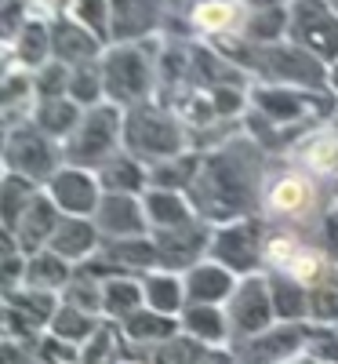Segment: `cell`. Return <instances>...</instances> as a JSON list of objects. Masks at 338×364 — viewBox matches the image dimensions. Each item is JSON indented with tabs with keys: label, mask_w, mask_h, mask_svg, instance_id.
<instances>
[{
	"label": "cell",
	"mask_w": 338,
	"mask_h": 364,
	"mask_svg": "<svg viewBox=\"0 0 338 364\" xmlns=\"http://www.w3.org/2000/svg\"><path fill=\"white\" fill-rule=\"evenodd\" d=\"M262 186L266 149L255 139H226L222 146L200 154V168L186 197L204 223L222 226L255 215V208L262 204Z\"/></svg>",
	"instance_id": "cell-1"
},
{
	"label": "cell",
	"mask_w": 338,
	"mask_h": 364,
	"mask_svg": "<svg viewBox=\"0 0 338 364\" xmlns=\"http://www.w3.org/2000/svg\"><path fill=\"white\" fill-rule=\"evenodd\" d=\"M99 63H102L106 102L120 109L149 102L153 87H157V63H160V48H153V37L128 41V44H106Z\"/></svg>",
	"instance_id": "cell-2"
},
{
	"label": "cell",
	"mask_w": 338,
	"mask_h": 364,
	"mask_svg": "<svg viewBox=\"0 0 338 364\" xmlns=\"http://www.w3.org/2000/svg\"><path fill=\"white\" fill-rule=\"evenodd\" d=\"M186 124L157 102H138L131 109H124V154L157 164L164 157H175L186 149Z\"/></svg>",
	"instance_id": "cell-3"
},
{
	"label": "cell",
	"mask_w": 338,
	"mask_h": 364,
	"mask_svg": "<svg viewBox=\"0 0 338 364\" xmlns=\"http://www.w3.org/2000/svg\"><path fill=\"white\" fill-rule=\"evenodd\" d=\"M120 149H124V109L113 102H99L84 109L80 124L62 142V161L99 171Z\"/></svg>",
	"instance_id": "cell-4"
},
{
	"label": "cell",
	"mask_w": 338,
	"mask_h": 364,
	"mask_svg": "<svg viewBox=\"0 0 338 364\" xmlns=\"http://www.w3.org/2000/svg\"><path fill=\"white\" fill-rule=\"evenodd\" d=\"M0 157H4V168L15 175H26L33 182H48L58 168H62V142H55L48 132H40L33 120L11 128L4 139H0Z\"/></svg>",
	"instance_id": "cell-5"
},
{
	"label": "cell",
	"mask_w": 338,
	"mask_h": 364,
	"mask_svg": "<svg viewBox=\"0 0 338 364\" xmlns=\"http://www.w3.org/2000/svg\"><path fill=\"white\" fill-rule=\"evenodd\" d=\"M288 41L324 66L338 63V11L331 0H288Z\"/></svg>",
	"instance_id": "cell-6"
},
{
	"label": "cell",
	"mask_w": 338,
	"mask_h": 364,
	"mask_svg": "<svg viewBox=\"0 0 338 364\" xmlns=\"http://www.w3.org/2000/svg\"><path fill=\"white\" fill-rule=\"evenodd\" d=\"M266 226L258 215H248V219H236V223H222L214 226V237H211V259L229 266L236 277H248V273H262L266 266Z\"/></svg>",
	"instance_id": "cell-7"
},
{
	"label": "cell",
	"mask_w": 338,
	"mask_h": 364,
	"mask_svg": "<svg viewBox=\"0 0 338 364\" xmlns=\"http://www.w3.org/2000/svg\"><path fill=\"white\" fill-rule=\"evenodd\" d=\"M317 175H310L302 164L291 161V168H284L280 175H266V186H262V208L269 211V219H305L310 211L317 208L320 186H317Z\"/></svg>",
	"instance_id": "cell-8"
},
{
	"label": "cell",
	"mask_w": 338,
	"mask_h": 364,
	"mask_svg": "<svg viewBox=\"0 0 338 364\" xmlns=\"http://www.w3.org/2000/svg\"><path fill=\"white\" fill-rule=\"evenodd\" d=\"M305 331H310V321H276L266 331L233 339L229 350L236 353L240 364H288V360L302 357Z\"/></svg>",
	"instance_id": "cell-9"
},
{
	"label": "cell",
	"mask_w": 338,
	"mask_h": 364,
	"mask_svg": "<svg viewBox=\"0 0 338 364\" xmlns=\"http://www.w3.org/2000/svg\"><path fill=\"white\" fill-rule=\"evenodd\" d=\"M226 317H229V331L233 339L255 336L276 324V310H273V295H269V277L266 273H248L240 277L229 302H226ZM229 339V343H233Z\"/></svg>",
	"instance_id": "cell-10"
},
{
	"label": "cell",
	"mask_w": 338,
	"mask_h": 364,
	"mask_svg": "<svg viewBox=\"0 0 338 364\" xmlns=\"http://www.w3.org/2000/svg\"><path fill=\"white\" fill-rule=\"evenodd\" d=\"M211 237H214V226L204 219H193L175 230H153V240H157V252H160V269L186 273L190 266L207 259Z\"/></svg>",
	"instance_id": "cell-11"
},
{
	"label": "cell",
	"mask_w": 338,
	"mask_h": 364,
	"mask_svg": "<svg viewBox=\"0 0 338 364\" xmlns=\"http://www.w3.org/2000/svg\"><path fill=\"white\" fill-rule=\"evenodd\" d=\"M48 197L58 204L62 215H95V208L102 200V182L99 171L91 168H77V164H62L51 178H48Z\"/></svg>",
	"instance_id": "cell-12"
},
{
	"label": "cell",
	"mask_w": 338,
	"mask_h": 364,
	"mask_svg": "<svg viewBox=\"0 0 338 364\" xmlns=\"http://www.w3.org/2000/svg\"><path fill=\"white\" fill-rule=\"evenodd\" d=\"M91 219H95L102 240L153 233L149 230V215H146V204L135 193H102V200H99V208H95V215H91Z\"/></svg>",
	"instance_id": "cell-13"
},
{
	"label": "cell",
	"mask_w": 338,
	"mask_h": 364,
	"mask_svg": "<svg viewBox=\"0 0 338 364\" xmlns=\"http://www.w3.org/2000/svg\"><path fill=\"white\" fill-rule=\"evenodd\" d=\"M113 8V44L149 41L160 29L168 0H109Z\"/></svg>",
	"instance_id": "cell-14"
},
{
	"label": "cell",
	"mask_w": 338,
	"mask_h": 364,
	"mask_svg": "<svg viewBox=\"0 0 338 364\" xmlns=\"http://www.w3.org/2000/svg\"><path fill=\"white\" fill-rule=\"evenodd\" d=\"M48 22H51V51H55L58 63L80 66V63H95V58H102L106 44L91 33L87 26H80L73 15H55Z\"/></svg>",
	"instance_id": "cell-15"
},
{
	"label": "cell",
	"mask_w": 338,
	"mask_h": 364,
	"mask_svg": "<svg viewBox=\"0 0 338 364\" xmlns=\"http://www.w3.org/2000/svg\"><path fill=\"white\" fill-rule=\"evenodd\" d=\"M182 281H186V302H214V306H226L240 277L229 266L214 262L207 255V259H200L197 266H190L186 273H182Z\"/></svg>",
	"instance_id": "cell-16"
},
{
	"label": "cell",
	"mask_w": 338,
	"mask_h": 364,
	"mask_svg": "<svg viewBox=\"0 0 338 364\" xmlns=\"http://www.w3.org/2000/svg\"><path fill=\"white\" fill-rule=\"evenodd\" d=\"M51 252H58L62 259H70L73 266L87 262L91 255H99L102 248V233L95 226V219L87 215H62V223H58L55 237H51Z\"/></svg>",
	"instance_id": "cell-17"
},
{
	"label": "cell",
	"mask_w": 338,
	"mask_h": 364,
	"mask_svg": "<svg viewBox=\"0 0 338 364\" xmlns=\"http://www.w3.org/2000/svg\"><path fill=\"white\" fill-rule=\"evenodd\" d=\"M58 223H62V211H58V204H55L48 193H40L33 204H29L26 215L18 219V226H15L18 248H22L26 255L48 248L51 237H55V230H58Z\"/></svg>",
	"instance_id": "cell-18"
},
{
	"label": "cell",
	"mask_w": 338,
	"mask_h": 364,
	"mask_svg": "<svg viewBox=\"0 0 338 364\" xmlns=\"http://www.w3.org/2000/svg\"><path fill=\"white\" fill-rule=\"evenodd\" d=\"M120 331H124V339H128V346H131L135 353H146L149 346H157V343H164V339L178 336L182 324H178V317H171V314H160V310L138 306L131 317L120 321Z\"/></svg>",
	"instance_id": "cell-19"
},
{
	"label": "cell",
	"mask_w": 338,
	"mask_h": 364,
	"mask_svg": "<svg viewBox=\"0 0 338 364\" xmlns=\"http://www.w3.org/2000/svg\"><path fill=\"white\" fill-rule=\"evenodd\" d=\"M178 324L186 336L200 339L204 346H229L233 339L226 306H214V302H186V310L178 314Z\"/></svg>",
	"instance_id": "cell-20"
},
{
	"label": "cell",
	"mask_w": 338,
	"mask_h": 364,
	"mask_svg": "<svg viewBox=\"0 0 338 364\" xmlns=\"http://www.w3.org/2000/svg\"><path fill=\"white\" fill-rule=\"evenodd\" d=\"M146 204V215H149V230H175V226H186L193 219H200L186 190H164V186H149L142 193Z\"/></svg>",
	"instance_id": "cell-21"
},
{
	"label": "cell",
	"mask_w": 338,
	"mask_h": 364,
	"mask_svg": "<svg viewBox=\"0 0 338 364\" xmlns=\"http://www.w3.org/2000/svg\"><path fill=\"white\" fill-rule=\"evenodd\" d=\"M269 295L276 321H310V284L291 277L288 269H269Z\"/></svg>",
	"instance_id": "cell-22"
},
{
	"label": "cell",
	"mask_w": 338,
	"mask_h": 364,
	"mask_svg": "<svg viewBox=\"0 0 338 364\" xmlns=\"http://www.w3.org/2000/svg\"><path fill=\"white\" fill-rule=\"evenodd\" d=\"M99 182H102V193H135V197H142L149 190V164L120 149L116 157H109L99 168Z\"/></svg>",
	"instance_id": "cell-23"
},
{
	"label": "cell",
	"mask_w": 338,
	"mask_h": 364,
	"mask_svg": "<svg viewBox=\"0 0 338 364\" xmlns=\"http://www.w3.org/2000/svg\"><path fill=\"white\" fill-rule=\"evenodd\" d=\"M142 295H146L149 310H160V314H171V317H178L186 310V281H182V273H175V269L142 273Z\"/></svg>",
	"instance_id": "cell-24"
},
{
	"label": "cell",
	"mask_w": 338,
	"mask_h": 364,
	"mask_svg": "<svg viewBox=\"0 0 338 364\" xmlns=\"http://www.w3.org/2000/svg\"><path fill=\"white\" fill-rule=\"evenodd\" d=\"M73 262L62 259L58 252L51 248H40L33 255H26V288H37V291H55V295H62V288L70 284L73 277Z\"/></svg>",
	"instance_id": "cell-25"
},
{
	"label": "cell",
	"mask_w": 338,
	"mask_h": 364,
	"mask_svg": "<svg viewBox=\"0 0 338 364\" xmlns=\"http://www.w3.org/2000/svg\"><path fill=\"white\" fill-rule=\"evenodd\" d=\"M80 117H84L80 102H73L70 95H55V99H37L29 120H33L40 132H48L55 142H66L73 135V128L80 124Z\"/></svg>",
	"instance_id": "cell-26"
},
{
	"label": "cell",
	"mask_w": 338,
	"mask_h": 364,
	"mask_svg": "<svg viewBox=\"0 0 338 364\" xmlns=\"http://www.w3.org/2000/svg\"><path fill=\"white\" fill-rule=\"evenodd\" d=\"M138 306H146V295H142V277L135 273H113V277L102 281V317L106 321H124L131 317Z\"/></svg>",
	"instance_id": "cell-27"
},
{
	"label": "cell",
	"mask_w": 338,
	"mask_h": 364,
	"mask_svg": "<svg viewBox=\"0 0 338 364\" xmlns=\"http://www.w3.org/2000/svg\"><path fill=\"white\" fill-rule=\"evenodd\" d=\"M37 197H40V182L15 175V171H4V178H0V226L15 233L18 219L26 215L29 204Z\"/></svg>",
	"instance_id": "cell-28"
},
{
	"label": "cell",
	"mask_w": 338,
	"mask_h": 364,
	"mask_svg": "<svg viewBox=\"0 0 338 364\" xmlns=\"http://www.w3.org/2000/svg\"><path fill=\"white\" fill-rule=\"evenodd\" d=\"M11 55H15L18 66H26V73H33L44 63H51L55 58V51H51V22L33 15L26 22V29L18 33V41L11 44Z\"/></svg>",
	"instance_id": "cell-29"
},
{
	"label": "cell",
	"mask_w": 338,
	"mask_h": 364,
	"mask_svg": "<svg viewBox=\"0 0 338 364\" xmlns=\"http://www.w3.org/2000/svg\"><path fill=\"white\" fill-rule=\"evenodd\" d=\"M124 357H131V346L124 339V331H120L116 321L102 317V324L95 328V336L80 346V364H120Z\"/></svg>",
	"instance_id": "cell-30"
},
{
	"label": "cell",
	"mask_w": 338,
	"mask_h": 364,
	"mask_svg": "<svg viewBox=\"0 0 338 364\" xmlns=\"http://www.w3.org/2000/svg\"><path fill=\"white\" fill-rule=\"evenodd\" d=\"M102 324L99 314H87L80 306H70V302H58V310L48 324L51 336H58L62 343H73V346H84L91 336H95V328Z\"/></svg>",
	"instance_id": "cell-31"
},
{
	"label": "cell",
	"mask_w": 338,
	"mask_h": 364,
	"mask_svg": "<svg viewBox=\"0 0 338 364\" xmlns=\"http://www.w3.org/2000/svg\"><path fill=\"white\" fill-rule=\"evenodd\" d=\"M211 346H204L200 339L186 336V331H178V336L157 343V346H149L146 353H138L146 364H204Z\"/></svg>",
	"instance_id": "cell-32"
},
{
	"label": "cell",
	"mask_w": 338,
	"mask_h": 364,
	"mask_svg": "<svg viewBox=\"0 0 338 364\" xmlns=\"http://www.w3.org/2000/svg\"><path fill=\"white\" fill-rule=\"evenodd\" d=\"M200 168V154H175L157 164H149V186H164V190H190V182Z\"/></svg>",
	"instance_id": "cell-33"
},
{
	"label": "cell",
	"mask_w": 338,
	"mask_h": 364,
	"mask_svg": "<svg viewBox=\"0 0 338 364\" xmlns=\"http://www.w3.org/2000/svg\"><path fill=\"white\" fill-rule=\"evenodd\" d=\"M310 321L338 324V266H327L310 284Z\"/></svg>",
	"instance_id": "cell-34"
},
{
	"label": "cell",
	"mask_w": 338,
	"mask_h": 364,
	"mask_svg": "<svg viewBox=\"0 0 338 364\" xmlns=\"http://www.w3.org/2000/svg\"><path fill=\"white\" fill-rule=\"evenodd\" d=\"M62 302L70 306H80L87 314H99L102 317V277H95L87 266H77L70 284L62 288Z\"/></svg>",
	"instance_id": "cell-35"
},
{
	"label": "cell",
	"mask_w": 338,
	"mask_h": 364,
	"mask_svg": "<svg viewBox=\"0 0 338 364\" xmlns=\"http://www.w3.org/2000/svg\"><path fill=\"white\" fill-rule=\"evenodd\" d=\"M70 99L80 102L84 109L87 106H99L106 102V87H102V63H80V66H70Z\"/></svg>",
	"instance_id": "cell-36"
},
{
	"label": "cell",
	"mask_w": 338,
	"mask_h": 364,
	"mask_svg": "<svg viewBox=\"0 0 338 364\" xmlns=\"http://www.w3.org/2000/svg\"><path fill=\"white\" fill-rule=\"evenodd\" d=\"M66 15H73L80 26H87L102 44H113V8H109V0H73V8Z\"/></svg>",
	"instance_id": "cell-37"
},
{
	"label": "cell",
	"mask_w": 338,
	"mask_h": 364,
	"mask_svg": "<svg viewBox=\"0 0 338 364\" xmlns=\"http://www.w3.org/2000/svg\"><path fill=\"white\" fill-rule=\"evenodd\" d=\"M305 357H313L320 364H338V324H313L305 331Z\"/></svg>",
	"instance_id": "cell-38"
},
{
	"label": "cell",
	"mask_w": 338,
	"mask_h": 364,
	"mask_svg": "<svg viewBox=\"0 0 338 364\" xmlns=\"http://www.w3.org/2000/svg\"><path fill=\"white\" fill-rule=\"evenodd\" d=\"M33 91L37 99H55V95H70V66L51 58L40 70H33Z\"/></svg>",
	"instance_id": "cell-39"
},
{
	"label": "cell",
	"mask_w": 338,
	"mask_h": 364,
	"mask_svg": "<svg viewBox=\"0 0 338 364\" xmlns=\"http://www.w3.org/2000/svg\"><path fill=\"white\" fill-rule=\"evenodd\" d=\"M29 18H33V15H29L26 0H8V4H0V44L11 48Z\"/></svg>",
	"instance_id": "cell-40"
},
{
	"label": "cell",
	"mask_w": 338,
	"mask_h": 364,
	"mask_svg": "<svg viewBox=\"0 0 338 364\" xmlns=\"http://www.w3.org/2000/svg\"><path fill=\"white\" fill-rule=\"evenodd\" d=\"M320 252L338 266V200L320 215Z\"/></svg>",
	"instance_id": "cell-41"
},
{
	"label": "cell",
	"mask_w": 338,
	"mask_h": 364,
	"mask_svg": "<svg viewBox=\"0 0 338 364\" xmlns=\"http://www.w3.org/2000/svg\"><path fill=\"white\" fill-rule=\"evenodd\" d=\"M29 15H37V8L44 11V18H55V15H66L73 8V0H26Z\"/></svg>",
	"instance_id": "cell-42"
},
{
	"label": "cell",
	"mask_w": 338,
	"mask_h": 364,
	"mask_svg": "<svg viewBox=\"0 0 338 364\" xmlns=\"http://www.w3.org/2000/svg\"><path fill=\"white\" fill-rule=\"evenodd\" d=\"M204 364H240V360H236V353L229 346H211L207 357H204Z\"/></svg>",
	"instance_id": "cell-43"
},
{
	"label": "cell",
	"mask_w": 338,
	"mask_h": 364,
	"mask_svg": "<svg viewBox=\"0 0 338 364\" xmlns=\"http://www.w3.org/2000/svg\"><path fill=\"white\" fill-rule=\"evenodd\" d=\"M11 73V55L4 51V44H0V80H4Z\"/></svg>",
	"instance_id": "cell-44"
},
{
	"label": "cell",
	"mask_w": 338,
	"mask_h": 364,
	"mask_svg": "<svg viewBox=\"0 0 338 364\" xmlns=\"http://www.w3.org/2000/svg\"><path fill=\"white\" fill-rule=\"evenodd\" d=\"M327 87L338 95V63H331V66H327Z\"/></svg>",
	"instance_id": "cell-45"
},
{
	"label": "cell",
	"mask_w": 338,
	"mask_h": 364,
	"mask_svg": "<svg viewBox=\"0 0 338 364\" xmlns=\"http://www.w3.org/2000/svg\"><path fill=\"white\" fill-rule=\"evenodd\" d=\"M4 331H8V299L0 295V336H4Z\"/></svg>",
	"instance_id": "cell-46"
},
{
	"label": "cell",
	"mask_w": 338,
	"mask_h": 364,
	"mask_svg": "<svg viewBox=\"0 0 338 364\" xmlns=\"http://www.w3.org/2000/svg\"><path fill=\"white\" fill-rule=\"evenodd\" d=\"M288 364H320V360H313V357H305V353H302V357H295V360H288Z\"/></svg>",
	"instance_id": "cell-47"
},
{
	"label": "cell",
	"mask_w": 338,
	"mask_h": 364,
	"mask_svg": "<svg viewBox=\"0 0 338 364\" xmlns=\"http://www.w3.org/2000/svg\"><path fill=\"white\" fill-rule=\"evenodd\" d=\"M120 364H146V360H142V357H124Z\"/></svg>",
	"instance_id": "cell-48"
},
{
	"label": "cell",
	"mask_w": 338,
	"mask_h": 364,
	"mask_svg": "<svg viewBox=\"0 0 338 364\" xmlns=\"http://www.w3.org/2000/svg\"><path fill=\"white\" fill-rule=\"evenodd\" d=\"M331 124H334V128H338V109H334V117H331Z\"/></svg>",
	"instance_id": "cell-49"
},
{
	"label": "cell",
	"mask_w": 338,
	"mask_h": 364,
	"mask_svg": "<svg viewBox=\"0 0 338 364\" xmlns=\"http://www.w3.org/2000/svg\"><path fill=\"white\" fill-rule=\"evenodd\" d=\"M331 8H334V11H338V0H331Z\"/></svg>",
	"instance_id": "cell-50"
}]
</instances>
